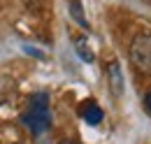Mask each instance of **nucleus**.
Wrapping results in <instances>:
<instances>
[{"mask_svg": "<svg viewBox=\"0 0 151 144\" xmlns=\"http://www.w3.org/2000/svg\"><path fill=\"white\" fill-rule=\"evenodd\" d=\"M79 116H81L88 126H98V123L102 121V109H100V105H98L95 100H86V102L79 105Z\"/></svg>", "mask_w": 151, "mask_h": 144, "instance_id": "obj_3", "label": "nucleus"}, {"mask_svg": "<svg viewBox=\"0 0 151 144\" xmlns=\"http://www.w3.org/2000/svg\"><path fill=\"white\" fill-rule=\"evenodd\" d=\"M23 126L33 135H42L51 123V109H49V93H35L28 100V107L21 116Z\"/></svg>", "mask_w": 151, "mask_h": 144, "instance_id": "obj_1", "label": "nucleus"}, {"mask_svg": "<svg viewBox=\"0 0 151 144\" xmlns=\"http://www.w3.org/2000/svg\"><path fill=\"white\" fill-rule=\"evenodd\" d=\"M109 81H112L114 95H121V91H123V81H121V77H119V65H116V63L109 65Z\"/></svg>", "mask_w": 151, "mask_h": 144, "instance_id": "obj_5", "label": "nucleus"}, {"mask_svg": "<svg viewBox=\"0 0 151 144\" xmlns=\"http://www.w3.org/2000/svg\"><path fill=\"white\" fill-rule=\"evenodd\" d=\"M130 60L132 65L144 74H151V35L139 33L130 42Z\"/></svg>", "mask_w": 151, "mask_h": 144, "instance_id": "obj_2", "label": "nucleus"}, {"mask_svg": "<svg viewBox=\"0 0 151 144\" xmlns=\"http://www.w3.org/2000/svg\"><path fill=\"white\" fill-rule=\"evenodd\" d=\"M75 47H77V51H79V58H81V60L93 63V51H91V47L86 44V37H77Z\"/></svg>", "mask_w": 151, "mask_h": 144, "instance_id": "obj_4", "label": "nucleus"}, {"mask_svg": "<svg viewBox=\"0 0 151 144\" xmlns=\"http://www.w3.org/2000/svg\"><path fill=\"white\" fill-rule=\"evenodd\" d=\"M60 144H77V142H72V140H63Z\"/></svg>", "mask_w": 151, "mask_h": 144, "instance_id": "obj_8", "label": "nucleus"}, {"mask_svg": "<svg viewBox=\"0 0 151 144\" xmlns=\"http://www.w3.org/2000/svg\"><path fill=\"white\" fill-rule=\"evenodd\" d=\"M70 12H72V17H75V21L79 26L88 28V21H86V14L81 12V2H79V0H72V2H70Z\"/></svg>", "mask_w": 151, "mask_h": 144, "instance_id": "obj_6", "label": "nucleus"}, {"mask_svg": "<svg viewBox=\"0 0 151 144\" xmlns=\"http://www.w3.org/2000/svg\"><path fill=\"white\" fill-rule=\"evenodd\" d=\"M144 107H147V112L151 114V91L147 93V98H144Z\"/></svg>", "mask_w": 151, "mask_h": 144, "instance_id": "obj_7", "label": "nucleus"}]
</instances>
